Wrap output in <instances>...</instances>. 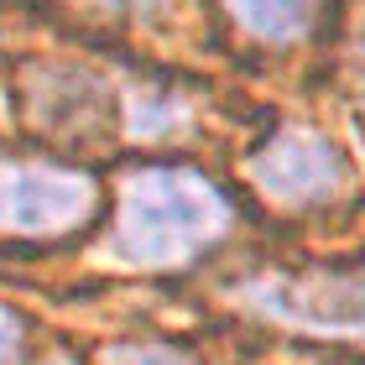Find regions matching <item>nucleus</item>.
Masks as SVG:
<instances>
[{
    "mask_svg": "<svg viewBox=\"0 0 365 365\" xmlns=\"http://www.w3.org/2000/svg\"><path fill=\"white\" fill-rule=\"evenodd\" d=\"M230 230V198L204 173L188 168H141L120 188L115 251L130 267L178 272L220 245Z\"/></svg>",
    "mask_w": 365,
    "mask_h": 365,
    "instance_id": "1",
    "label": "nucleus"
},
{
    "mask_svg": "<svg viewBox=\"0 0 365 365\" xmlns=\"http://www.w3.org/2000/svg\"><path fill=\"white\" fill-rule=\"evenodd\" d=\"M99 209V182L84 168L0 157V235L58 240L84 230Z\"/></svg>",
    "mask_w": 365,
    "mask_h": 365,
    "instance_id": "2",
    "label": "nucleus"
},
{
    "mask_svg": "<svg viewBox=\"0 0 365 365\" xmlns=\"http://www.w3.org/2000/svg\"><path fill=\"white\" fill-rule=\"evenodd\" d=\"M251 182L277 204H319L344 182V157L319 130H277L251 157Z\"/></svg>",
    "mask_w": 365,
    "mask_h": 365,
    "instance_id": "3",
    "label": "nucleus"
},
{
    "mask_svg": "<svg viewBox=\"0 0 365 365\" xmlns=\"http://www.w3.org/2000/svg\"><path fill=\"white\" fill-rule=\"evenodd\" d=\"M225 11L261 42H297L313 31L319 0H225Z\"/></svg>",
    "mask_w": 365,
    "mask_h": 365,
    "instance_id": "4",
    "label": "nucleus"
},
{
    "mask_svg": "<svg viewBox=\"0 0 365 365\" xmlns=\"http://www.w3.org/2000/svg\"><path fill=\"white\" fill-rule=\"evenodd\" d=\"M110 365H188L178 350H162V344H125V350H115Z\"/></svg>",
    "mask_w": 365,
    "mask_h": 365,
    "instance_id": "5",
    "label": "nucleus"
},
{
    "mask_svg": "<svg viewBox=\"0 0 365 365\" xmlns=\"http://www.w3.org/2000/svg\"><path fill=\"white\" fill-rule=\"evenodd\" d=\"M21 344H26V334H21V319L0 303V365H16L21 360Z\"/></svg>",
    "mask_w": 365,
    "mask_h": 365,
    "instance_id": "6",
    "label": "nucleus"
},
{
    "mask_svg": "<svg viewBox=\"0 0 365 365\" xmlns=\"http://www.w3.org/2000/svg\"><path fill=\"white\" fill-rule=\"evenodd\" d=\"M89 6H99V11H115V16H152L162 0H89Z\"/></svg>",
    "mask_w": 365,
    "mask_h": 365,
    "instance_id": "7",
    "label": "nucleus"
},
{
    "mask_svg": "<svg viewBox=\"0 0 365 365\" xmlns=\"http://www.w3.org/2000/svg\"><path fill=\"white\" fill-rule=\"evenodd\" d=\"M53 365H73V360H53Z\"/></svg>",
    "mask_w": 365,
    "mask_h": 365,
    "instance_id": "8",
    "label": "nucleus"
}]
</instances>
